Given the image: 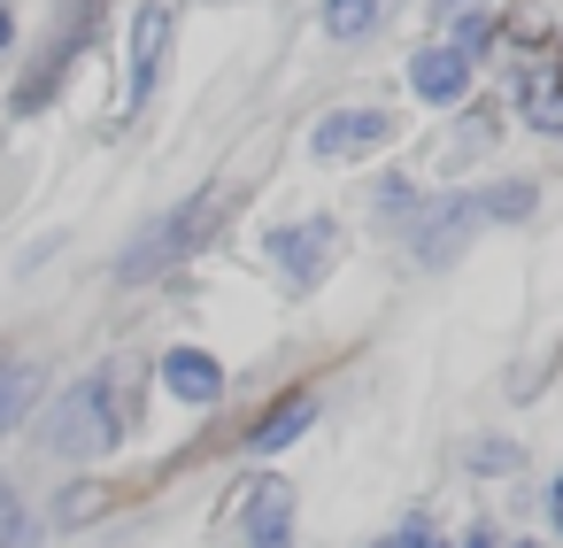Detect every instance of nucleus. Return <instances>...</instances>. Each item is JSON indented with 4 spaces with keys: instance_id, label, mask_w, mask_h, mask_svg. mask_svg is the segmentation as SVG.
<instances>
[{
    "instance_id": "obj_1",
    "label": "nucleus",
    "mask_w": 563,
    "mask_h": 548,
    "mask_svg": "<svg viewBox=\"0 0 563 548\" xmlns=\"http://www.w3.org/2000/svg\"><path fill=\"white\" fill-rule=\"evenodd\" d=\"M232 209H240V186L194 194V201H186V209H170V217H163V224H155V232H147V240H140V248H132L124 263H117V271H124V278H147V271L178 263V255H186V248H201V240H209V232H217V224H224Z\"/></svg>"
},
{
    "instance_id": "obj_2",
    "label": "nucleus",
    "mask_w": 563,
    "mask_h": 548,
    "mask_svg": "<svg viewBox=\"0 0 563 548\" xmlns=\"http://www.w3.org/2000/svg\"><path fill=\"white\" fill-rule=\"evenodd\" d=\"M117 432H124V425H117V402H109L101 379L70 386V394L47 409V448H55V456H109Z\"/></svg>"
},
{
    "instance_id": "obj_3",
    "label": "nucleus",
    "mask_w": 563,
    "mask_h": 548,
    "mask_svg": "<svg viewBox=\"0 0 563 548\" xmlns=\"http://www.w3.org/2000/svg\"><path fill=\"white\" fill-rule=\"evenodd\" d=\"M271 263L294 278V286H317L332 263H340V224L332 217H301V224H278L271 232Z\"/></svg>"
},
{
    "instance_id": "obj_4",
    "label": "nucleus",
    "mask_w": 563,
    "mask_h": 548,
    "mask_svg": "<svg viewBox=\"0 0 563 548\" xmlns=\"http://www.w3.org/2000/svg\"><path fill=\"white\" fill-rule=\"evenodd\" d=\"M394 132H401V124H394L386 109H332V117L309 132V147H317L324 163H355V155H378Z\"/></svg>"
},
{
    "instance_id": "obj_5",
    "label": "nucleus",
    "mask_w": 563,
    "mask_h": 548,
    "mask_svg": "<svg viewBox=\"0 0 563 548\" xmlns=\"http://www.w3.org/2000/svg\"><path fill=\"white\" fill-rule=\"evenodd\" d=\"M163 55H170V9H163V0H147V9L132 17V101H147V94H155Z\"/></svg>"
},
{
    "instance_id": "obj_6",
    "label": "nucleus",
    "mask_w": 563,
    "mask_h": 548,
    "mask_svg": "<svg viewBox=\"0 0 563 548\" xmlns=\"http://www.w3.org/2000/svg\"><path fill=\"white\" fill-rule=\"evenodd\" d=\"M486 217V201L478 194H463V201H440L424 224H417V263H448L463 240H471V224Z\"/></svg>"
},
{
    "instance_id": "obj_7",
    "label": "nucleus",
    "mask_w": 563,
    "mask_h": 548,
    "mask_svg": "<svg viewBox=\"0 0 563 548\" xmlns=\"http://www.w3.org/2000/svg\"><path fill=\"white\" fill-rule=\"evenodd\" d=\"M517 109H525V124H540V132L563 140V63L555 55H540V63L517 70Z\"/></svg>"
},
{
    "instance_id": "obj_8",
    "label": "nucleus",
    "mask_w": 563,
    "mask_h": 548,
    "mask_svg": "<svg viewBox=\"0 0 563 548\" xmlns=\"http://www.w3.org/2000/svg\"><path fill=\"white\" fill-rule=\"evenodd\" d=\"M409 86H417L424 101H440V109H448V101L471 86V55H463V47H424V55L409 63Z\"/></svg>"
},
{
    "instance_id": "obj_9",
    "label": "nucleus",
    "mask_w": 563,
    "mask_h": 548,
    "mask_svg": "<svg viewBox=\"0 0 563 548\" xmlns=\"http://www.w3.org/2000/svg\"><path fill=\"white\" fill-rule=\"evenodd\" d=\"M163 386H170L178 402H217V394H224V363L201 355V348H178V355H163Z\"/></svg>"
},
{
    "instance_id": "obj_10",
    "label": "nucleus",
    "mask_w": 563,
    "mask_h": 548,
    "mask_svg": "<svg viewBox=\"0 0 563 548\" xmlns=\"http://www.w3.org/2000/svg\"><path fill=\"white\" fill-rule=\"evenodd\" d=\"M309 417H317V402H309V394H294V402H278V409H271V417L247 432V448H255V456H271V448H294V440L309 432Z\"/></svg>"
},
{
    "instance_id": "obj_11",
    "label": "nucleus",
    "mask_w": 563,
    "mask_h": 548,
    "mask_svg": "<svg viewBox=\"0 0 563 548\" xmlns=\"http://www.w3.org/2000/svg\"><path fill=\"white\" fill-rule=\"evenodd\" d=\"M32 394H40V371H32V363H0V432L24 425Z\"/></svg>"
},
{
    "instance_id": "obj_12",
    "label": "nucleus",
    "mask_w": 563,
    "mask_h": 548,
    "mask_svg": "<svg viewBox=\"0 0 563 548\" xmlns=\"http://www.w3.org/2000/svg\"><path fill=\"white\" fill-rule=\"evenodd\" d=\"M378 17H386V0H324V32L332 40H363Z\"/></svg>"
},
{
    "instance_id": "obj_13",
    "label": "nucleus",
    "mask_w": 563,
    "mask_h": 548,
    "mask_svg": "<svg viewBox=\"0 0 563 548\" xmlns=\"http://www.w3.org/2000/svg\"><path fill=\"white\" fill-rule=\"evenodd\" d=\"M0 548H40V525H32V517H16L9 486H0Z\"/></svg>"
},
{
    "instance_id": "obj_14",
    "label": "nucleus",
    "mask_w": 563,
    "mask_h": 548,
    "mask_svg": "<svg viewBox=\"0 0 563 548\" xmlns=\"http://www.w3.org/2000/svg\"><path fill=\"white\" fill-rule=\"evenodd\" d=\"M409 201H417V194H409V178H386V186H378V209H386V217H394V209H409Z\"/></svg>"
},
{
    "instance_id": "obj_15",
    "label": "nucleus",
    "mask_w": 563,
    "mask_h": 548,
    "mask_svg": "<svg viewBox=\"0 0 563 548\" xmlns=\"http://www.w3.org/2000/svg\"><path fill=\"white\" fill-rule=\"evenodd\" d=\"M101 509V486H70V502H63V517H93Z\"/></svg>"
},
{
    "instance_id": "obj_16",
    "label": "nucleus",
    "mask_w": 563,
    "mask_h": 548,
    "mask_svg": "<svg viewBox=\"0 0 563 548\" xmlns=\"http://www.w3.org/2000/svg\"><path fill=\"white\" fill-rule=\"evenodd\" d=\"M378 548H424V533L409 525V533H394V540H378Z\"/></svg>"
},
{
    "instance_id": "obj_17",
    "label": "nucleus",
    "mask_w": 563,
    "mask_h": 548,
    "mask_svg": "<svg viewBox=\"0 0 563 548\" xmlns=\"http://www.w3.org/2000/svg\"><path fill=\"white\" fill-rule=\"evenodd\" d=\"M548 517H555V533H563V479H555V494H548Z\"/></svg>"
},
{
    "instance_id": "obj_18",
    "label": "nucleus",
    "mask_w": 563,
    "mask_h": 548,
    "mask_svg": "<svg viewBox=\"0 0 563 548\" xmlns=\"http://www.w3.org/2000/svg\"><path fill=\"white\" fill-rule=\"evenodd\" d=\"M255 548H286V525L278 533H255Z\"/></svg>"
},
{
    "instance_id": "obj_19",
    "label": "nucleus",
    "mask_w": 563,
    "mask_h": 548,
    "mask_svg": "<svg viewBox=\"0 0 563 548\" xmlns=\"http://www.w3.org/2000/svg\"><path fill=\"white\" fill-rule=\"evenodd\" d=\"M9 32H16V24H9V9H0V47H9Z\"/></svg>"
},
{
    "instance_id": "obj_20",
    "label": "nucleus",
    "mask_w": 563,
    "mask_h": 548,
    "mask_svg": "<svg viewBox=\"0 0 563 548\" xmlns=\"http://www.w3.org/2000/svg\"><path fill=\"white\" fill-rule=\"evenodd\" d=\"M463 548H494V540H486V533H471V540H463Z\"/></svg>"
},
{
    "instance_id": "obj_21",
    "label": "nucleus",
    "mask_w": 563,
    "mask_h": 548,
    "mask_svg": "<svg viewBox=\"0 0 563 548\" xmlns=\"http://www.w3.org/2000/svg\"><path fill=\"white\" fill-rule=\"evenodd\" d=\"M440 9H448V17H455V9H471V0H440Z\"/></svg>"
},
{
    "instance_id": "obj_22",
    "label": "nucleus",
    "mask_w": 563,
    "mask_h": 548,
    "mask_svg": "<svg viewBox=\"0 0 563 548\" xmlns=\"http://www.w3.org/2000/svg\"><path fill=\"white\" fill-rule=\"evenodd\" d=\"M509 548H532V540H509Z\"/></svg>"
}]
</instances>
